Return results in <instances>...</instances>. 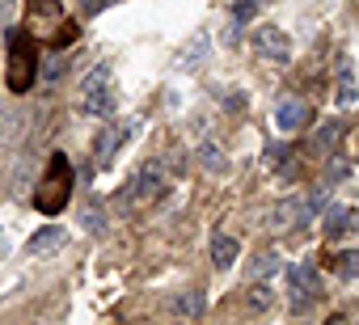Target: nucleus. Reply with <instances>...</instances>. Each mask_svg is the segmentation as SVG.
I'll list each match as a JSON object with an SVG mask.
<instances>
[{
	"mask_svg": "<svg viewBox=\"0 0 359 325\" xmlns=\"http://www.w3.org/2000/svg\"><path fill=\"white\" fill-rule=\"evenodd\" d=\"M26 26L39 43H55L68 47L76 39V26L64 22V5L60 0H26Z\"/></svg>",
	"mask_w": 359,
	"mask_h": 325,
	"instance_id": "nucleus-1",
	"label": "nucleus"
},
{
	"mask_svg": "<svg viewBox=\"0 0 359 325\" xmlns=\"http://www.w3.org/2000/svg\"><path fill=\"white\" fill-rule=\"evenodd\" d=\"M68 191H72V165H68V156H51V170H47V178H43L39 191H34L39 212L55 216V212L68 203Z\"/></svg>",
	"mask_w": 359,
	"mask_h": 325,
	"instance_id": "nucleus-2",
	"label": "nucleus"
},
{
	"mask_svg": "<svg viewBox=\"0 0 359 325\" xmlns=\"http://www.w3.org/2000/svg\"><path fill=\"white\" fill-rule=\"evenodd\" d=\"M81 110H85V114H93V118H106V114L114 110L110 68H106V64H102V68H93V72L85 76V85H81Z\"/></svg>",
	"mask_w": 359,
	"mask_h": 325,
	"instance_id": "nucleus-3",
	"label": "nucleus"
},
{
	"mask_svg": "<svg viewBox=\"0 0 359 325\" xmlns=\"http://www.w3.org/2000/svg\"><path fill=\"white\" fill-rule=\"evenodd\" d=\"M34 85V51H30V39L26 34H13L9 39V89L26 93Z\"/></svg>",
	"mask_w": 359,
	"mask_h": 325,
	"instance_id": "nucleus-4",
	"label": "nucleus"
},
{
	"mask_svg": "<svg viewBox=\"0 0 359 325\" xmlns=\"http://www.w3.org/2000/svg\"><path fill=\"white\" fill-rule=\"evenodd\" d=\"M131 203H152L161 191H165V170H161V160H144V165L135 170L131 178Z\"/></svg>",
	"mask_w": 359,
	"mask_h": 325,
	"instance_id": "nucleus-5",
	"label": "nucleus"
},
{
	"mask_svg": "<svg viewBox=\"0 0 359 325\" xmlns=\"http://www.w3.org/2000/svg\"><path fill=\"white\" fill-rule=\"evenodd\" d=\"M254 51L266 55V60H275V64H287V60H292V39H287L279 26H262V30L254 34Z\"/></svg>",
	"mask_w": 359,
	"mask_h": 325,
	"instance_id": "nucleus-6",
	"label": "nucleus"
},
{
	"mask_svg": "<svg viewBox=\"0 0 359 325\" xmlns=\"http://www.w3.org/2000/svg\"><path fill=\"white\" fill-rule=\"evenodd\" d=\"M135 127H140V118H127L123 127H114V123H106V127H102V135H97V144H93V160H97V165H110L114 148H118Z\"/></svg>",
	"mask_w": 359,
	"mask_h": 325,
	"instance_id": "nucleus-7",
	"label": "nucleus"
},
{
	"mask_svg": "<svg viewBox=\"0 0 359 325\" xmlns=\"http://www.w3.org/2000/svg\"><path fill=\"white\" fill-rule=\"evenodd\" d=\"M304 123H309V106H304V102L283 97V102L275 106V127H279V131H300Z\"/></svg>",
	"mask_w": 359,
	"mask_h": 325,
	"instance_id": "nucleus-8",
	"label": "nucleus"
},
{
	"mask_svg": "<svg viewBox=\"0 0 359 325\" xmlns=\"http://www.w3.org/2000/svg\"><path fill=\"white\" fill-rule=\"evenodd\" d=\"M355 224H359V216H355L351 207H330V212H325V237H330V241L346 237Z\"/></svg>",
	"mask_w": 359,
	"mask_h": 325,
	"instance_id": "nucleus-9",
	"label": "nucleus"
},
{
	"mask_svg": "<svg viewBox=\"0 0 359 325\" xmlns=\"http://www.w3.org/2000/svg\"><path fill=\"white\" fill-rule=\"evenodd\" d=\"M208 47H212V39H208V34L199 30V34H195V39H191V43H187L182 51H177V68H182V72L199 68V64H203V55H208Z\"/></svg>",
	"mask_w": 359,
	"mask_h": 325,
	"instance_id": "nucleus-10",
	"label": "nucleus"
},
{
	"mask_svg": "<svg viewBox=\"0 0 359 325\" xmlns=\"http://www.w3.org/2000/svg\"><path fill=\"white\" fill-rule=\"evenodd\" d=\"M60 245H64V228H60V224H47V228L30 241V254L43 258V254H51V249H60Z\"/></svg>",
	"mask_w": 359,
	"mask_h": 325,
	"instance_id": "nucleus-11",
	"label": "nucleus"
},
{
	"mask_svg": "<svg viewBox=\"0 0 359 325\" xmlns=\"http://www.w3.org/2000/svg\"><path fill=\"white\" fill-rule=\"evenodd\" d=\"M212 262H216L220 270L233 266V262H237V241H233V237H216V241H212Z\"/></svg>",
	"mask_w": 359,
	"mask_h": 325,
	"instance_id": "nucleus-12",
	"label": "nucleus"
},
{
	"mask_svg": "<svg viewBox=\"0 0 359 325\" xmlns=\"http://www.w3.org/2000/svg\"><path fill=\"white\" fill-rule=\"evenodd\" d=\"M199 165L212 170V174H224V170H229V160H224V152H220L216 144H199Z\"/></svg>",
	"mask_w": 359,
	"mask_h": 325,
	"instance_id": "nucleus-13",
	"label": "nucleus"
},
{
	"mask_svg": "<svg viewBox=\"0 0 359 325\" xmlns=\"http://www.w3.org/2000/svg\"><path fill=\"white\" fill-rule=\"evenodd\" d=\"M203 304H208V300H203V291H182V296L173 300V312H182V317H199V312H203Z\"/></svg>",
	"mask_w": 359,
	"mask_h": 325,
	"instance_id": "nucleus-14",
	"label": "nucleus"
},
{
	"mask_svg": "<svg viewBox=\"0 0 359 325\" xmlns=\"http://www.w3.org/2000/svg\"><path fill=\"white\" fill-rule=\"evenodd\" d=\"M275 270H279V254H275V249H262V254L250 262V275H254V279H266V275H275Z\"/></svg>",
	"mask_w": 359,
	"mask_h": 325,
	"instance_id": "nucleus-15",
	"label": "nucleus"
},
{
	"mask_svg": "<svg viewBox=\"0 0 359 325\" xmlns=\"http://www.w3.org/2000/svg\"><path fill=\"white\" fill-rule=\"evenodd\" d=\"M271 220H275L279 228H287L292 220H304V203H279V207L271 212Z\"/></svg>",
	"mask_w": 359,
	"mask_h": 325,
	"instance_id": "nucleus-16",
	"label": "nucleus"
},
{
	"mask_svg": "<svg viewBox=\"0 0 359 325\" xmlns=\"http://www.w3.org/2000/svg\"><path fill=\"white\" fill-rule=\"evenodd\" d=\"M355 97H359V89H355V76H351V72H342V81H338V89H334V102H338V106H351Z\"/></svg>",
	"mask_w": 359,
	"mask_h": 325,
	"instance_id": "nucleus-17",
	"label": "nucleus"
},
{
	"mask_svg": "<svg viewBox=\"0 0 359 325\" xmlns=\"http://www.w3.org/2000/svg\"><path fill=\"white\" fill-rule=\"evenodd\" d=\"M334 139H342V123H325V127L313 135V148H317V152H325Z\"/></svg>",
	"mask_w": 359,
	"mask_h": 325,
	"instance_id": "nucleus-18",
	"label": "nucleus"
},
{
	"mask_svg": "<svg viewBox=\"0 0 359 325\" xmlns=\"http://www.w3.org/2000/svg\"><path fill=\"white\" fill-rule=\"evenodd\" d=\"M81 224H85L89 233H102V228H106V212H102L97 203H89V207L81 212Z\"/></svg>",
	"mask_w": 359,
	"mask_h": 325,
	"instance_id": "nucleus-19",
	"label": "nucleus"
},
{
	"mask_svg": "<svg viewBox=\"0 0 359 325\" xmlns=\"http://www.w3.org/2000/svg\"><path fill=\"white\" fill-rule=\"evenodd\" d=\"M334 270H338L342 279H355V275H359V254H355V249H351V254H338V258H334Z\"/></svg>",
	"mask_w": 359,
	"mask_h": 325,
	"instance_id": "nucleus-20",
	"label": "nucleus"
},
{
	"mask_svg": "<svg viewBox=\"0 0 359 325\" xmlns=\"http://www.w3.org/2000/svg\"><path fill=\"white\" fill-rule=\"evenodd\" d=\"M64 72H68V55H51V60L43 64V76H47V81H60Z\"/></svg>",
	"mask_w": 359,
	"mask_h": 325,
	"instance_id": "nucleus-21",
	"label": "nucleus"
},
{
	"mask_svg": "<svg viewBox=\"0 0 359 325\" xmlns=\"http://www.w3.org/2000/svg\"><path fill=\"white\" fill-rule=\"evenodd\" d=\"M258 13V0H237V5H233V22L241 26V22H250Z\"/></svg>",
	"mask_w": 359,
	"mask_h": 325,
	"instance_id": "nucleus-22",
	"label": "nucleus"
},
{
	"mask_svg": "<svg viewBox=\"0 0 359 325\" xmlns=\"http://www.w3.org/2000/svg\"><path fill=\"white\" fill-rule=\"evenodd\" d=\"M283 160H287V148L283 144H271L266 148V170H283Z\"/></svg>",
	"mask_w": 359,
	"mask_h": 325,
	"instance_id": "nucleus-23",
	"label": "nucleus"
},
{
	"mask_svg": "<svg viewBox=\"0 0 359 325\" xmlns=\"http://www.w3.org/2000/svg\"><path fill=\"white\" fill-rule=\"evenodd\" d=\"M254 304H258V308H266V304H271V287H266V283H258V287H254Z\"/></svg>",
	"mask_w": 359,
	"mask_h": 325,
	"instance_id": "nucleus-24",
	"label": "nucleus"
},
{
	"mask_svg": "<svg viewBox=\"0 0 359 325\" xmlns=\"http://www.w3.org/2000/svg\"><path fill=\"white\" fill-rule=\"evenodd\" d=\"M106 5H114V0H85V9H89V13H97V9H106Z\"/></svg>",
	"mask_w": 359,
	"mask_h": 325,
	"instance_id": "nucleus-25",
	"label": "nucleus"
},
{
	"mask_svg": "<svg viewBox=\"0 0 359 325\" xmlns=\"http://www.w3.org/2000/svg\"><path fill=\"white\" fill-rule=\"evenodd\" d=\"M0 258H5V241H0Z\"/></svg>",
	"mask_w": 359,
	"mask_h": 325,
	"instance_id": "nucleus-26",
	"label": "nucleus"
}]
</instances>
